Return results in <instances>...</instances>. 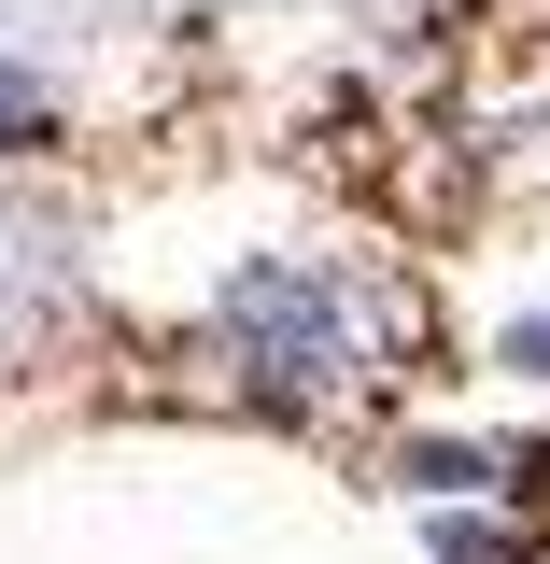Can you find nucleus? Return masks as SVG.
Listing matches in <instances>:
<instances>
[{"label":"nucleus","mask_w":550,"mask_h":564,"mask_svg":"<svg viewBox=\"0 0 550 564\" xmlns=\"http://www.w3.org/2000/svg\"><path fill=\"white\" fill-rule=\"evenodd\" d=\"M212 352L240 367L255 410L296 423H353L396 395V367L423 352V311L396 269H353V254H255V269L212 296Z\"/></svg>","instance_id":"f257e3e1"},{"label":"nucleus","mask_w":550,"mask_h":564,"mask_svg":"<svg viewBox=\"0 0 550 564\" xmlns=\"http://www.w3.org/2000/svg\"><path fill=\"white\" fill-rule=\"evenodd\" d=\"M57 339H71V269L29 226H0V367H43Z\"/></svg>","instance_id":"f03ea898"},{"label":"nucleus","mask_w":550,"mask_h":564,"mask_svg":"<svg viewBox=\"0 0 550 564\" xmlns=\"http://www.w3.org/2000/svg\"><path fill=\"white\" fill-rule=\"evenodd\" d=\"M43 128H57V85H43L29 57H0V155H29Z\"/></svg>","instance_id":"7ed1b4c3"}]
</instances>
